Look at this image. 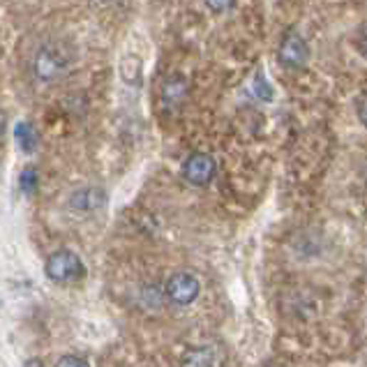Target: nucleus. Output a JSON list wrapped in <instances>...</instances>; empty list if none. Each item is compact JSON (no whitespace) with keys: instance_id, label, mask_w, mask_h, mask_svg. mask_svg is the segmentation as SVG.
I'll use <instances>...</instances> for the list:
<instances>
[{"instance_id":"7","label":"nucleus","mask_w":367,"mask_h":367,"mask_svg":"<svg viewBox=\"0 0 367 367\" xmlns=\"http://www.w3.org/2000/svg\"><path fill=\"white\" fill-rule=\"evenodd\" d=\"M14 139L19 143V148H21L24 153H28V155H33V153L40 148V132L35 130L33 123L28 120H21L16 123L14 128Z\"/></svg>"},{"instance_id":"14","label":"nucleus","mask_w":367,"mask_h":367,"mask_svg":"<svg viewBox=\"0 0 367 367\" xmlns=\"http://www.w3.org/2000/svg\"><path fill=\"white\" fill-rule=\"evenodd\" d=\"M5 123H7L5 113H0V139H3V134H5Z\"/></svg>"},{"instance_id":"4","label":"nucleus","mask_w":367,"mask_h":367,"mask_svg":"<svg viewBox=\"0 0 367 367\" xmlns=\"http://www.w3.org/2000/svg\"><path fill=\"white\" fill-rule=\"evenodd\" d=\"M307 56H310V49H307L305 40L298 33H289L277 49L279 65L289 67V70H298V67H303L307 63Z\"/></svg>"},{"instance_id":"6","label":"nucleus","mask_w":367,"mask_h":367,"mask_svg":"<svg viewBox=\"0 0 367 367\" xmlns=\"http://www.w3.org/2000/svg\"><path fill=\"white\" fill-rule=\"evenodd\" d=\"M104 192L95 190V187H83L79 192H74L70 197V208L72 210H95V208H102L104 206Z\"/></svg>"},{"instance_id":"11","label":"nucleus","mask_w":367,"mask_h":367,"mask_svg":"<svg viewBox=\"0 0 367 367\" xmlns=\"http://www.w3.org/2000/svg\"><path fill=\"white\" fill-rule=\"evenodd\" d=\"M236 0H206V5L212 9V12H227V9L234 7Z\"/></svg>"},{"instance_id":"13","label":"nucleus","mask_w":367,"mask_h":367,"mask_svg":"<svg viewBox=\"0 0 367 367\" xmlns=\"http://www.w3.org/2000/svg\"><path fill=\"white\" fill-rule=\"evenodd\" d=\"M361 120H363V125L367 128V100L361 104Z\"/></svg>"},{"instance_id":"5","label":"nucleus","mask_w":367,"mask_h":367,"mask_svg":"<svg viewBox=\"0 0 367 367\" xmlns=\"http://www.w3.org/2000/svg\"><path fill=\"white\" fill-rule=\"evenodd\" d=\"M65 61L58 53H53L51 49H42L37 53V61H35V74L40 81H53L58 74L63 72Z\"/></svg>"},{"instance_id":"10","label":"nucleus","mask_w":367,"mask_h":367,"mask_svg":"<svg viewBox=\"0 0 367 367\" xmlns=\"http://www.w3.org/2000/svg\"><path fill=\"white\" fill-rule=\"evenodd\" d=\"M37 182H40V176H37V171L33 167L24 169V173L19 176V185H21V192L24 195H33Z\"/></svg>"},{"instance_id":"15","label":"nucleus","mask_w":367,"mask_h":367,"mask_svg":"<svg viewBox=\"0 0 367 367\" xmlns=\"http://www.w3.org/2000/svg\"><path fill=\"white\" fill-rule=\"evenodd\" d=\"M363 49H365V51H367V40H365V42H363Z\"/></svg>"},{"instance_id":"12","label":"nucleus","mask_w":367,"mask_h":367,"mask_svg":"<svg viewBox=\"0 0 367 367\" xmlns=\"http://www.w3.org/2000/svg\"><path fill=\"white\" fill-rule=\"evenodd\" d=\"M58 367H65V365H74V367H86V365H88V361H83V358H79V356H63V358L61 361H58L56 363Z\"/></svg>"},{"instance_id":"1","label":"nucleus","mask_w":367,"mask_h":367,"mask_svg":"<svg viewBox=\"0 0 367 367\" xmlns=\"http://www.w3.org/2000/svg\"><path fill=\"white\" fill-rule=\"evenodd\" d=\"M44 270L51 282H76V279L86 275L83 262L72 249H58V252H53L46 259Z\"/></svg>"},{"instance_id":"2","label":"nucleus","mask_w":367,"mask_h":367,"mask_svg":"<svg viewBox=\"0 0 367 367\" xmlns=\"http://www.w3.org/2000/svg\"><path fill=\"white\" fill-rule=\"evenodd\" d=\"M201 284L192 273H173L167 279V298L176 305H192L199 298Z\"/></svg>"},{"instance_id":"9","label":"nucleus","mask_w":367,"mask_h":367,"mask_svg":"<svg viewBox=\"0 0 367 367\" xmlns=\"http://www.w3.org/2000/svg\"><path fill=\"white\" fill-rule=\"evenodd\" d=\"M252 93H254L262 102H270V100H273V95H275L273 86H270V83L266 81V76H264L262 72H259V74L254 76V79H252Z\"/></svg>"},{"instance_id":"3","label":"nucleus","mask_w":367,"mask_h":367,"mask_svg":"<svg viewBox=\"0 0 367 367\" xmlns=\"http://www.w3.org/2000/svg\"><path fill=\"white\" fill-rule=\"evenodd\" d=\"M215 171H217V164L208 153H195V155H190L185 164H182V176L197 187L208 185V182L215 178Z\"/></svg>"},{"instance_id":"8","label":"nucleus","mask_w":367,"mask_h":367,"mask_svg":"<svg viewBox=\"0 0 367 367\" xmlns=\"http://www.w3.org/2000/svg\"><path fill=\"white\" fill-rule=\"evenodd\" d=\"M215 361V353H212L210 346H199V349H192L185 356V365H210Z\"/></svg>"}]
</instances>
